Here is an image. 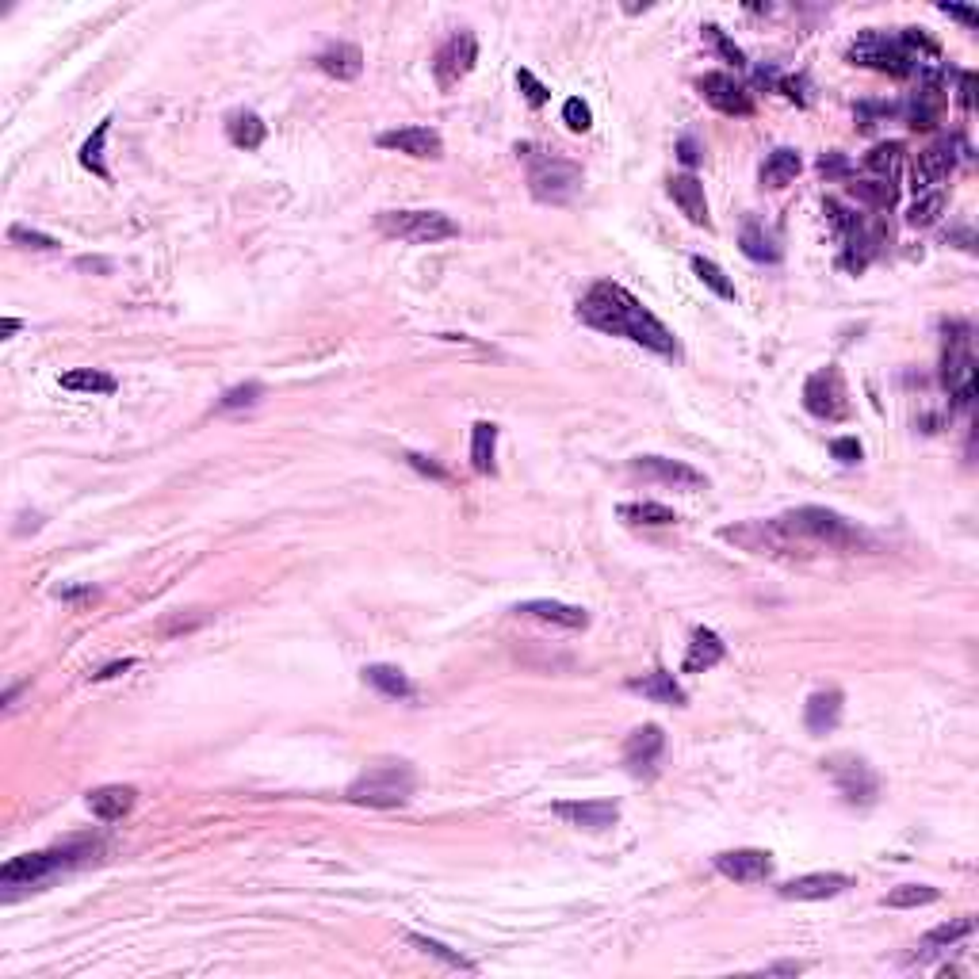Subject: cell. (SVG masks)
<instances>
[{"mask_svg": "<svg viewBox=\"0 0 979 979\" xmlns=\"http://www.w3.org/2000/svg\"><path fill=\"white\" fill-rule=\"evenodd\" d=\"M226 138L238 146V150H261L264 138H268V127H264V119L257 111H234L230 119H226Z\"/></svg>", "mask_w": 979, "mask_h": 979, "instance_id": "cell-27", "label": "cell"}, {"mask_svg": "<svg viewBox=\"0 0 979 979\" xmlns=\"http://www.w3.org/2000/svg\"><path fill=\"white\" fill-rule=\"evenodd\" d=\"M62 387H66V391H81V394H115V391H119L115 375H108V371H96V368L66 371V375H62Z\"/></svg>", "mask_w": 979, "mask_h": 979, "instance_id": "cell-34", "label": "cell"}, {"mask_svg": "<svg viewBox=\"0 0 979 979\" xmlns=\"http://www.w3.org/2000/svg\"><path fill=\"white\" fill-rule=\"evenodd\" d=\"M578 318L589 329H597V333L635 341V345L658 352V356H677L674 333L662 326L624 283H612V280L593 283L586 291V299L578 303Z\"/></svg>", "mask_w": 979, "mask_h": 979, "instance_id": "cell-1", "label": "cell"}, {"mask_svg": "<svg viewBox=\"0 0 979 979\" xmlns=\"http://www.w3.org/2000/svg\"><path fill=\"white\" fill-rule=\"evenodd\" d=\"M700 31H704V39L716 46V50L723 54V58H727V62H731V66H735V69H746V54H742L739 46H735L731 39H727V35H723V31H719L716 23H704Z\"/></svg>", "mask_w": 979, "mask_h": 979, "instance_id": "cell-43", "label": "cell"}, {"mask_svg": "<svg viewBox=\"0 0 979 979\" xmlns=\"http://www.w3.org/2000/svg\"><path fill=\"white\" fill-rule=\"evenodd\" d=\"M941 211H945V192H922L911 203V211H907V226L926 230V226H934L937 218H941Z\"/></svg>", "mask_w": 979, "mask_h": 979, "instance_id": "cell-39", "label": "cell"}, {"mask_svg": "<svg viewBox=\"0 0 979 979\" xmlns=\"http://www.w3.org/2000/svg\"><path fill=\"white\" fill-rule=\"evenodd\" d=\"M823 215L830 218V226H834L842 238H846V234H853V230H857V222H861V218L853 215V211H846L838 199H827V203H823Z\"/></svg>", "mask_w": 979, "mask_h": 979, "instance_id": "cell-47", "label": "cell"}, {"mask_svg": "<svg viewBox=\"0 0 979 979\" xmlns=\"http://www.w3.org/2000/svg\"><path fill=\"white\" fill-rule=\"evenodd\" d=\"M849 884L853 880L846 872H807V876H796V880L781 884L777 892H781V899H796V903H819V899L842 895Z\"/></svg>", "mask_w": 979, "mask_h": 979, "instance_id": "cell-17", "label": "cell"}, {"mask_svg": "<svg viewBox=\"0 0 979 979\" xmlns=\"http://www.w3.org/2000/svg\"><path fill=\"white\" fill-rule=\"evenodd\" d=\"M628 693H639V697L654 700V704H674V708H685L689 704V693L677 685V677L670 670H654V674L631 677Z\"/></svg>", "mask_w": 979, "mask_h": 979, "instance_id": "cell-20", "label": "cell"}, {"mask_svg": "<svg viewBox=\"0 0 979 979\" xmlns=\"http://www.w3.org/2000/svg\"><path fill=\"white\" fill-rule=\"evenodd\" d=\"M631 471L643 475V479L666 482V486H674V490H704V486H708V479L700 475L697 467H689V463H681V459H666V456H635L631 459Z\"/></svg>", "mask_w": 979, "mask_h": 979, "instance_id": "cell-14", "label": "cell"}, {"mask_svg": "<svg viewBox=\"0 0 979 979\" xmlns=\"http://www.w3.org/2000/svg\"><path fill=\"white\" fill-rule=\"evenodd\" d=\"M903 157H907V150H903V142H880V146H872L869 153H865V173L869 176H880V180H895V173L903 169Z\"/></svg>", "mask_w": 979, "mask_h": 979, "instance_id": "cell-30", "label": "cell"}, {"mask_svg": "<svg viewBox=\"0 0 979 979\" xmlns=\"http://www.w3.org/2000/svg\"><path fill=\"white\" fill-rule=\"evenodd\" d=\"M127 670H134V658H123V662H108L104 670H96V674H92V681H108V677H119V674H127Z\"/></svg>", "mask_w": 979, "mask_h": 979, "instance_id": "cell-55", "label": "cell"}, {"mask_svg": "<svg viewBox=\"0 0 979 979\" xmlns=\"http://www.w3.org/2000/svg\"><path fill=\"white\" fill-rule=\"evenodd\" d=\"M563 123L570 127L574 134H586L593 127V111H589L586 100H578V96H570L563 104Z\"/></svg>", "mask_w": 979, "mask_h": 979, "instance_id": "cell-44", "label": "cell"}, {"mask_svg": "<svg viewBox=\"0 0 979 979\" xmlns=\"http://www.w3.org/2000/svg\"><path fill=\"white\" fill-rule=\"evenodd\" d=\"M662 750H666V735L658 723L635 727L624 739V765H628L631 777H654V769L662 762Z\"/></svg>", "mask_w": 979, "mask_h": 979, "instance_id": "cell-12", "label": "cell"}, {"mask_svg": "<svg viewBox=\"0 0 979 979\" xmlns=\"http://www.w3.org/2000/svg\"><path fill=\"white\" fill-rule=\"evenodd\" d=\"M563 823L578 830H609L616 819H620V804L616 800H559V804L551 807Z\"/></svg>", "mask_w": 979, "mask_h": 979, "instance_id": "cell-15", "label": "cell"}, {"mask_svg": "<svg viewBox=\"0 0 979 979\" xmlns=\"http://www.w3.org/2000/svg\"><path fill=\"white\" fill-rule=\"evenodd\" d=\"M406 463H410L414 471H421V475H429V479H440V482L448 479V471H444L440 463H433L429 456H417V452H410V456H406Z\"/></svg>", "mask_w": 979, "mask_h": 979, "instance_id": "cell-50", "label": "cell"}, {"mask_svg": "<svg viewBox=\"0 0 979 979\" xmlns=\"http://www.w3.org/2000/svg\"><path fill=\"white\" fill-rule=\"evenodd\" d=\"M8 238L16 241V245H23V249H39V253L58 249V238H50V234H43V230H27V226H20V222L8 230Z\"/></svg>", "mask_w": 979, "mask_h": 979, "instance_id": "cell-45", "label": "cell"}, {"mask_svg": "<svg viewBox=\"0 0 979 979\" xmlns=\"http://www.w3.org/2000/svg\"><path fill=\"white\" fill-rule=\"evenodd\" d=\"M318 69L326 77H337V81H356L364 73V54L356 43H333L318 54Z\"/></svg>", "mask_w": 979, "mask_h": 979, "instance_id": "cell-23", "label": "cell"}, {"mask_svg": "<svg viewBox=\"0 0 979 979\" xmlns=\"http://www.w3.org/2000/svg\"><path fill=\"white\" fill-rule=\"evenodd\" d=\"M379 146L383 150H398L406 157H417V161H436L444 153V142L433 127H398V131H383L379 134Z\"/></svg>", "mask_w": 979, "mask_h": 979, "instance_id": "cell-18", "label": "cell"}, {"mask_svg": "<svg viewBox=\"0 0 979 979\" xmlns=\"http://www.w3.org/2000/svg\"><path fill=\"white\" fill-rule=\"evenodd\" d=\"M941 12L949 16V20H960L964 27H976L979 23V12H972V8H957V4H941Z\"/></svg>", "mask_w": 979, "mask_h": 979, "instance_id": "cell-53", "label": "cell"}, {"mask_svg": "<svg viewBox=\"0 0 979 979\" xmlns=\"http://www.w3.org/2000/svg\"><path fill=\"white\" fill-rule=\"evenodd\" d=\"M800 169H804L800 153L788 150V146H781V150H773L769 157H765L762 184H765V188H784V184H792V180L800 176Z\"/></svg>", "mask_w": 979, "mask_h": 979, "instance_id": "cell-29", "label": "cell"}, {"mask_svg": "<svg viewBox=\"0 0 979 979\" xmlns=\"http://www.w3.org/2000/svg\"><path fill=\"white\" fill-rule=\"evenodd\" d=\"M846 58L853 66L880 69V73H892V77H911V73H918V62L907 54V46L899 43V35H880V31L857 35V43L846 50Z\"/></svg>", "mask_w": 979, "mask_h": 979, "instance_id": "cell-7", "label": "cell"}, {"mask_svg": "<svg viewBox=\"0 0 979 979\" xmlns=\"http://www.w3.org/2000/svg\"><path fill=\"white\" fill-rule=\"evenodd\" d=\"M723 654H727V643L719 639L712 628H697L693 631V639H689V651H685V674H704V670H712L723 662Z\"/></svg>", "mask_w": 979, "mask_h": 979, "instance_id": "cell-22", "label": "cell"}, {"mask_svg": "<svg viewBox=\"0 0 979 979\" xmlns=\"http://www.w3.org/2000/svg\"><path fill=\"white\" fill-rule=\"evenodd\" d=\"M830 456L838 459V463H861V444H857V436H838V440H830Z\"/></svg>", "mask_w": 979, "mask_h": 979, "instance_id": "cell-48", "label": "cell"}, {"mask_svg": "<svg viewBox=\"0 0 979 979\" xmlns=\"http://www.w3.org/2000/svg\"><path fill=\"white\" fill-rule=\"evenodd\" d=\"M96 846H58V849H43V853H20V857H12L4 869H0V888H39L43 880H50L54 872L69 869V865H77V861H85L92 857Z\"/></svg>", "mask_w": 979, "mask_h": 979, "instance_id": "cell-5", "label": "cell"}, {"mask_svg": "<svg viewBox=\"0 0 979 979\" xmlns=\"http://www.w3.org/2000/svg\"><path fill=\"white\" fill-rule=\"evenodd\" d=\"M528 161V188L540 203H570L582 192V169L559 153H544L536 146H517Z\"/></svg>", "mask_w": 979, "mask_h": 979, "instance_id": "cell-3", "label": "cell"}, {"mask_svg": "<svg viewBox=\"0 0 979 979\" xmlns=\"http://www.w3.org/2000/svg\"><path fill=\"white\" fill-rule=\"evenodd\" d=\"M375 226L387 238L414 241V245H433V241H448L459 234V222L444 211H383L375 218Z\"/></svg>", "mask_w": 979, "mask_h": 979, "instance_id": "cell-6", "label": "cell"}, {"mask_svg": "<svg viewBox=\"0 0 979 979\" xmlns=\"http://www.w3.org/2000/svg\"><path fill=\"white\" fill-rule=\"evenodd\" d=\"M842 719V693L827 689V693H811L804 704V723L811 735H830Z\"/></svg>", "mask_w": 979, "mask_h": 979, "instance_id": "cell-24", "label": "cell"}, {"mask_svg": "<svg viewBox=\"0 0 979 979\" xmlns=\"http://www.w3.org/2000/svg\"><path fill=\"white\" fill-rule=\"evenodd\" d=\"M264 387L261 383H241V387H230V391L218 398V410H241V406H257L261 402Z\"/></svg>", "mask_w": 979, "mask_h": 979, "instance_id": "cell-42", "label": "cell"}, {"mask_svg": "<svg viewBox=\"0 0 979 979\" xmlns=\"http://www.w3.org/2000/svg\"><path fill=\"white\" fill-rule=\"evenodd\" d=\"M716 872L735 884H762L773 876V861L765 849H727L716 857Z\"/></svg>", "mask_w": 979, "mask_h": 979, "instance_id": "cell-16", "label": "cell"}, {"mask_svg": "<svg viewBox=\"0 0 979 979\" xmlns=\"http://www.w3.org/2000/svg\"><path fill=\"white\" fill-rule=\"evenodd\" d=\"M513 612L521 616H532V620H547V624H559V628H586L589 612L578 609V605H563V601H521Z\"/></svg>", "mask_w": 979, "mask_h": 979, "instance_id": "cell-25", "label": "cell"}, {"mask_svg": "<svg viewBox=\"0 0 979 979\" xmlns=\"http://www.w3.org/2000/svg\"><path fill=\"white\" fill-rule=\"evenodd\" d=\"M410 945H417L421 953H429V957H436V960H444L448 968H459V972H475V964L467 957H459V953H452L448 945H440V941H433V937H421V934H410Z\"/></svg>", "mask_w": 979, "mask_h": 979, "instance_id": "cell-41", "label": "cell"}, {"mask_svg": "<svg viewBox=\"0 0 979 979\" xmlns=\"http://www.w3.org/2000/svg\"><path fill=\"white\" fill-rule=\"evenodd\" d=\"M804 410L819 421H842L849 414V391L842 371L827 364L804 383Z\"/></svg>", "mask_w": 979, "mask_h": 979, "instance_id": "cell-8", "label": "cell"}, {"mask_svg": "<svg viewBox=\"0 0 979 979\" xmlns=\"http://www.w3.org/2000/svg\"><path fill=\"white\" fill-rule=\"evenodd\" d=\"M620 517L631 524H651V528H666L677 524V513L670 505H658V501H635V505H620Z\"/></svg>", "mask_w": 979, "mask_h": 979, "instance_id": "cell-35", "label": "cell"}, {"mask_svg": "<svg viewBox=\"0 0 979 979\" xmlns=\"http://www.w3.org/2000/svg\"><path fill=\"white\" fill-rule=\"evenodd\" d=\"M819 173L827 176V180H846V176L853 173V165H849L842 153H823V157H819Z\"/></svg>", "mask_w": 979, "mask_h": 979, "instance_id": "cell-49", "label": "cell"}, {"mask_svg": "<svg viewBox=\"0 0 979 979\" xmlns=\"http://www.w3.org/2000/svg\"><path fill=\"white\" fill-rule=\"evenodd\" d=\"M880 115H892V108H888V104H861V108H857V123H861V131L876 127V119H880Z\"/></svg>", "mask_w": 979, "mask_h": 979, "instance_id": "cell-51", "label": "cell"}, {"mask_svg": "<svg viewBox=\"0 0 979 979\" xmlns=\"http://www.w3.org/2000/svg\"><path fill=\"white\" fill-rule=\"evenodd\" d=\"M765 972H788V976H796V972H804V964H773Z\"/></svg>", "mask_w": 979, "mask_h": 979, "instance_id": "cell-57", "label": "cell"}, {"mask_svg": "<svg viewBox=\"0 0 979 979\" xmlns=\"http://www.w3.org/2000/svg\"><path fill=\"white\" fill-rule=\"evenodd\" d=\"M941 92L945 88L918 85V92H911V100L903 104V119L911 131H934L937 127V111H941Z\"/></svg>", "mask_w": 979, "mask_h": 979, "instance_id": "cell-26", "label": "cell"}, {"mask_svg": "<svg viewBox=\"0 0 979 979\" xmlns=\"http://www.w3.org/2000/svg\"><path fill=\"white\" fill-rule=\"evenodd\" d=\"M364 681L368 685H375L383 697H394V700H406V697H414V685H410V677L402 674L398 666H364Z\"/></svg>", "mask_w": 979, "mask_h": 979, "instance_id": "cell-31", "label": "cell"}, {"mask_svg": "<svg viewBox=\"0 0 979 979\" xmlns=\"http://www.w3.org/2000/svg\"><path fill=\"white\" fill-rule=\"evenodd\" d=\"M517 85H521L524 100H528L532 108L547 104V96H551V88H547L544 81H536V73H532V69H517Z\"/></svg>", "mask_w": 979, "mask_h": 979, "instance_id": "cell-46", "label": "cell"}, {"mask_svg": "<svg viewBox=\"0 0 979 979\" xmlns=\"http://www.w3.org/2000/svg\"><path fill=\"white\" fill-rule=\"evenodd\" d=\"M976 930V922L972 918H957V922H945V926H937L930 934L922 937V949H918V957H926V953H937V949H949V945H957L960 937H968Z\"/></svg>", "mask_w": 979, "mask_h": 979, "instance_id": "cell-36", "label": "cell"}, {"mask_svg": "<svg viewBox=\"0 0 979 979\" xmlns=\"http://www.w3.org/2000/svg\"><path fill=\"white\" fill-rule=\"evenodd\" d=\"M834 784H838V792L846 796L849 804H872L876 800V792H880V781H876V773H872L869 762H861L857 754H834L823 762Z\"/></svg>", "mask_w": 979, "mask_h": 979, "instance_id": "cell-9", "label": "cell"}, {"mask_svg": "<svg viewBox=\"0 0 979 979\" xmlns=\"http://www.w3.org/2000/svg\"><path fill=\"white\" fill-rule=\"evenodd\" d=\"M108 131H111V119H104V123L96 127V134L81 146V165H85L88 173L100 176V180H111L108 165H104V142H108Z\"/></svg>", "mask_w": 979, "mask_h": 979, "instance_id": "cell-38", "label": "cell"}, {"mask_svg": "<svg viewBox=\"0 0 979 979\" xmlns=\"http://www.w3.org/2000/svg\"><path fill=\"white\" fill-rule=\"evenodd\" d=\"M884 907H892V911H911V907H926V903H937V888L930 884H903V888H895L880 899Z\"/></svg>", "mask_w": 979, "mask_h": 979, "instance_id": "cell-37", "label": "cell"}, {"mask_svg": "<svg viewBox=\"0 0 979 979\" xmlns=\"http://www.w3.org/2000/svg\"><path fill=\"white\" fill-rule=\"evenodd\" d=\"M957 150H964L960 138H941V142H934L930 150L918 153V161H914V169H911L914 192H918V196L930 192V188L941 184V180H949V173L957 169Z\"/></svg>", "mask_w": 979, "mask_h": 979, "instance_id": "cell-11", "label": "cell"}, {"mask_svg": "<svg viewBox=\"0 0 979 979\" xmlns=\"http://www.w3.org/2000/svg\"><path fill=\"white\" fill-rule=\"evenodd\" d=\"M697 88H700V96H704L716 111H723V115H735V119L754 115L750 92H746V85H739L731 73H704V77L697 81Z\"/></svg>", "mask_w": 979, "mask_h": 979, "instance_id": "cell-13", "label": "cell"}, {"mask_svg": "<svg viewBox=\"0 0 979 979\" xmlns=\"http://www.w3.org/2000/svg\"><path fill=\"white\" fill-rule=\"evenodd\" d=\"M414 769L406 762L394 765H375L368 773H360L356 781L349 784L345 800L360 807H402L410 796H414Z\"/></svg>", "mask_w": 979, "mask_h": 979, "instance_id": "cell-4", "label": "cell"}, {"mask_svg": "<svg viewBox=\"0 0 979 979\" xmlns=\"http://www.w3.org/2000/svg\"><path fill=\"white\" fill-rule=\"evenodd\" d=\"M972 100H976V73H960V108L972 111Z\"/></svg>", "mask_w": 979, "mask_h": 979, "instance_id": "cell-52", "label": "cell"}, {"mask_svg": "<svg viewBox=\"0 0 979 979\" xmlns=\"http://www.w3.org/2000/svg\"><path fill=\"white\" fill-rule=\"evenodd\" d=\"M479 62V43H475V35L471 31H456L448 43L436 50V62H433V73H436V85L444 88H456L471 69Z\"/></svg>", "mask_w": 979, "mask_h": 979, "instance_id": "cell-10", "label": "cell"}, {"mask_svg": "<svg viewBox=\"0 0 979 979\" xmlns=\"http://www.w3.org/2000/svg\"><path fill=\"white\" fill-rule=\"evenodd\" d=\"M85 804L100 823H115V819H123L138 804V788L134 784H100V788L88 792Z\"/></svg>", "mask_w": 979, "mask_h": 979, "instance_id": "cell-19", "label": "cell"}, {"mask_svg": "<svg viewBox=\"0 0 979 979\" xmlns=\"http://www.w3.org/2000/svg\"><path fill=\"white\" fill-rule=\"evenodd\" d=\"M689 264H693V272L700 276V283H704V287H712L719 299H727V303L735 299V283L727 280V272H723L716 261H708V257H693Z\"/></svg>", "mask_w": 979, "mask_h": 979, "instance_id": "cell-40", "label": "cell"}, {"mask_svg": "<svg viewBox=\"0 0 979 979\" xmlns=\"http://www.w3.org/2000/svg\"><path fill=\"white\" fill-rule=\"evenodd\" d=\"M784 524L804 540L815 555L819 551H857V547L869 544V536L857 528L853 521H846L842 513L823 509V505H800V509H788L781 513Z\"/></svg>", "mask_w": 979, "mask_h": 979, "instance_id": "cell-2", "label": "cell"}, {"mask_svg": "<svg viewBox=\"0 0 979 979\" xmlns=\"http://www.w3.org/2000/svg\"><path fill=\"white\" fill-rule=\"evenodd\" d=\"M849 192L861 199V203H869L872 211H892L895 199H899L895 180H880V176H865V180L849 184Z\"/></svg>", "mask_w": 979, "mask_h": 979, "instance_id": "cell-32", "label": "cell"}, {"mask_svg": "<svg viewBox=\"0 0 979 979\" xmlns=\"http://www.w3.org/2000/svg\"><path fill=\"white\" fill-rule=\"evenodd\" d=\"M20 329H23L20 318H4V322H0V337H12V333H20Z\"/></svg>", "mask_w": 979, "mask_h": 979, "instance_id": "cell-56", "label": "cell"}, {"mask_svg": "<svg viewBox=\"0 0 979 979\" xmlns=\"http://www.w3.org/2000/svg\"><path fill=\"white\" fill-rule=\"evenodd\" d=\"M670 199L681 207V215L689 218L693 226H712L708 218V196H704V184L693 173H681L670 180Z\"/></svg>", "mask_w": 979, "mask_h": 979, "instance_id": "cell-21", "label": "cell"}, {"mask_svg": "<svg viewBox=\"0 0 979 979\" xmlns=\"http://www.w3.org/2000/svg\"><path fill=\"white\" fill-rule=\"evenodd\" d=\"M20 689H23V685H12V689H8V693H4V708H12V700L20 697Z\"/></svg>", "mask_w": 979, "mask_h": 979, "instance_id": "cell-59", "label": "cell"}, {"mask_svg": "<svg viewBox=\"0 0 979 979\" xmlns=\"http://www.w3.org/2000/svg\"><path fill=\"white\" fill-rule=\"evenodd\" d=\"M494 452H498V425L494 421H479L471 429V467L479 475H494L498 463H494Z\"/></svg>", "mask_w": 979, "mask_h": 979, "instance_id": "cell-28", "label": "cell"}, {"mask_svg": "<svg viewBox=\"0 0 979 979\" xmlns=\"http://www.w3.org/2000/svg\"><path fill=\"white\" fill-rule=\"evenodd\" d=\"M77 268H100V272H108L111 264L108 261H92V257H81V261H77Z\"/></svg>", "mask_w": 979, "mask_h": 979, "instance_id": "cell-58", "label": "cell"}, {"mask_svg": "<svg viewBox=\"0 0 979 979\" xmlns=\"http://www.w3.org/2000/svg\"><path fill=\"white\" fill-rule=\"evenodd\" d=\"M739 245H742V253H746L750 261H758V264L781 261V245L769 238V234H765L758 222H746V226H742V241H739Z\"/></svg>", "mask_w": 979, "mask_h": 979, "instance_id": "cell-33", "label": "cell"}, {"mask_svg": "<svg viewBox=\"0 0 979 979\" xmlns=\"http://www.w3.org/2000/svg\"><path fill=\"white\" fill-rule=\"evenodd\" d=\"M677 157H681L685 165H697V161H700V146H697V138H689V134H685V138L677 142Z\"/></svg>", "mask_w": 979, "mask_h": 979, "instance_id": "cell-54", "label": "cell"}]
</instances>
